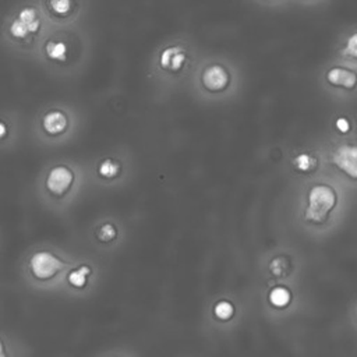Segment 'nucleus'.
<instances>
[{
    "label": "nucleus",
    "instance_id": "f257e3e1",
    "mask_svg": "<svg viewBox=\"0 0 357 357\" xmlns=\"http://www.w3.org/2000/svg\"><path fill=\"white\" fill-rule=\"evenodd\" d=\"M337 202L336 191L325 184L318 183L314 184L307 194V208L304 216L308 222L322 223L326 220L328 215L333 211Z\"/></svg>",
    "mask_w": 357,
    "mask_h": 357
},
{
    "label": "nucleus",
    "instance_id": "f03ea898",
    "mask_svg": "<svg viewBox=\"0 0 357 357\" xmlns=\"http://www.w3.org/2000/svg\"><path fill=\"white\" fill-rule=\"evenodd\" d=\"M67 262L50 250H38L31 254L28 259V272L38 283H46L53 280L61 271H64Z\"/></svg>",
    "mask_w": 357,
    "mask_h": 357
},
{
    "label": "nucleus",
    "instance_id": "7ed1b4c3",
    "mask_svg": "<svg viewBox=\"0 0 357 357\" xmlns=\"http://www.w3.org/2000/svg\"><path fill=\"white\" fill-rule=\"evenodd\" d=\"M45 191L53 198H63L75 184V173L67 165L53 166L45 177Z\"/></svg>",
    "mask_w": 357,
    "mask_h": 357
},
{
    "label": "nucleus",
    "instance_id": "20e7f679",
    "mask_svg": "<svg viewBox=\"0 0 357 357\" xmlns=\"http://www.w3.org/2000/svg\"><path fill=\"white\" fill-rule=\"evenodd\" d=\"M333 165L346 173L349 177L357 180V145H340L332 155Z\"/></svg>",
    "mask_w": 357,
    "mask_h": 357
},
{
    "label": "nucleus",
    "instance_id": "39448f33",
    "mask_svg": "<svg viewBox=\"0 0 357 357\" xmlns=\"http://www.w3.org/2000/svg\"><path fill=\"white\" fill-rule=\"evenodd\" d=\"M230 82V75L227 70L219 64L209 66L202 73V84L211 92L223 91Z\"/></svg>",
    "mask_w": 357,
    "mask_h": 357
},
{
    "label": "nucleus",
    "instance_id": "423d86ee",
    "mask_svg": "<svg viewBox=\"0 0 357 357\" xmlns=\"http://www.w3.org/2000/svg\"><path fill=\"white\" fill-rule=\"evenodd\" d=\"M187 60V53L181 46H169L160 53L159 64L167 71H180Z\"/></svg>",
    "mask_w": 357,
    "mask_h": 357
},
{
    "label": "nucleus",
    "instance_id": "0eeeda50",
    "mask_svg": "<svg viewBox=\"0 0 357 357\" xmlns=\"http://www.w3.org/2000/svg\"><path fill=\"white\" fill-rule=\"evenodd\" d=\"M326 79L333 86H342L346 89H353L357 85V74L343 67H332L326 74Z\"/></svg>",
    "mask_w": 357,
    "mask_h": 357
},
{
    "label": "nucleus",
    "instance_id": "6e6552de",
    "mask_svg": "<svg viewBox=\"0 0 357 357\" xmlns=\"http://www.w3.org/2000/svg\"><path fill=\"white\" fill-rule=\"evenodd\" d=\"M67 126H68V119L60 110L47 112L42 119V127L49 135H59L64 132Z\"/></svg>",
    "mask_w": 357,
    "mask_h": 357
},
{
    "label": "nucleus",
    "instance_id": "1a4fd4ad",
    "mask_svg": "<svg viewBox=\"0 0 357 357\" xmlns=\"http://www.w3.org/2000/svg\"><path fill=\"white\" fill-rule=\"evenodd\" d=\"M91 275H92V268L88 264H79L68 271L66 279L71 287L81 290L86 287Z\"/></svg>",
    "mask_w": 357,
    "mask_h": 357
},
{
    "label": "nucleus",
    "instance_id": "9d476101",
    "mask_svg": "<svg viewBox=\"0 0 357 357\" xmlns=\"http://www.w3.org/2000/svg\"><path fill=\"white\" fill-rule=\"evenodd\" d=\"M291 301V293L284 286H276L269 291V303L276 308H284Z\"/></svg>",
    "mask_w": 357,
    "mask_h": 357
},
{
    "label": "nucleus",
    "instance_id": "9b49d317",
    "mask_svg": "<svg viewBox=\"0 0 357 357\" xmlns=\"http://www.w3.org/2000/svg\"><path fill=\"white\" fill-rule=\"evenodd\" d=\"M18 20L22 21L28 26L29 33H36L39 26H40V21L36 15V10L32 8V7H24L18 13Z\"/></svg>",
    "mask_w": 357,
    "mask_h": 357
},
{
    "label": "nucleus",
    "instance_id": "f8f14e48",
    "mask_svg": "<svg viewBox=\"0 0 357 357\" xmlns=\"http://www.w3.org/2000/svg\"><path fill=\"white\" fill-rule=\"evenodd\" d=\"M120 170H121V166L119 162L113 160V159H105L99 163L98 166V173L100 177L106 178V180H110V178H114L120 174Z\"/></svg>",
    "mask_w": 357,
    "mask_h": 357
},
{
    "label": "nucleus",
    "instance_id": "ddd939ff",
    "mask_svg": "<svg viewBox=\"0 0 357 357\" xmlns=\"http://www.w3.org/2000/svg\"><path fill=\"white\" fill-rule=\"evenodd\" d=\"M46 54L49 59L52 60H59V61H64L66 56H67V45L64 42L60 40H50L46 45Z\"/></svg>",
    "mask_w": 357,
    "mask_h": 357
},
{
    "label": "nucleus",
    "instance_id": "4468645a",
    "mask_svg": "<svg viewBox=\"0 0 357 357\" xmlns=\"http://www.w3.org/2000/svg\"><path fill=\"white\" fill-rule=\"evenodd\" d=\"M119 234L117 227L112 222H105L96 229V237L102 243H110L113 241Z\"/></svg>",
    "mask_w": 357,
    "mask_h": 357
},
{
    "label": "nucleus",
    "instance_id": "2eb2a0df",
    "mask_svg": "<svg viewBox=\"0 0 357 357\" xmlns=\"http://www.w3.org/2000/svg\"><path fill=\"white\" fill-rule=\"evenodd\" d=\"M213 314L220 321H227L234 315V305L227 300H220L213 307Z\"/></svg>",
    "mask_w": 357,
    "mask_h": 357
},
{
    "label": "nucleus",
    "instance_id": "dca6fc26",
    "mask_svg": "<svg viewBox=\"0 0 357 357\" xmlns=\"http://www.w3.org/2000/svg\"><path fill=\"white\" fill-rule=\"evenodd\" d=\"M293 163L300 172H311L317 166V159L310 153H300L294 158Z\"/></svg>",
    "mask_w": 357,
    "mask_h": 357
},
{
    "label": "nucleus",
    "instance_id": "f3484780",
    "mask_svg": "<svg viewBox=\"0 0 357 357\" xmlns=\"http://www.w3.org/2000/svg\"><path fill=\"white\" fill-rule=\"evenodd\" d=\"M10 33L14 38H17V39H24V38H26L29 35V29H28V26L22 21H20L17 18L10 25Z\"/></svg>",
    "mask_w": 357,
    "mask_h": 357
},
{
    "label": "nucleus",
    "instance_id": "a211bd4d",
    "mask_svg": "<svg viewBox=\"0 0 357 357\" xmlns=\"http://www.w3.org/2000/svg\"><path fill=\"white\" fill-rule=\"evenodd\" d=\"M73 0H49V6L53 13L59 15H64L70 11Z\"/></svg>",
    "mask_w": 357,
    "mask_h": 357
},
{
    "label": "nucleus",
    "instance_id": "6ab92c4d",
    "mask_svg": "<svg viewBox=\"0 0 357 357\" xmlns=\"http://www.w3.org/2000/svg\"><path fill=\"white\" fill-rule=\"evenodd\" d=\"M343 54L347 57H353L357 59V32L353 33L351 36H349L344 49H343Z\"/></svg>",
    "mask_w": 357,
    "mask_h": 357
},
{
    "label": "nucleus",
    "instance_id": "aec40b11",
    "mask_svg": "<svg viewBox=\"0 0 357 357\" xmlns=\"http://www.w3.org/2000/svg\"><path fill=\"white\" fill-rule=\"evenodd\" d=\"M335 126H336L337 131H340L342 134L349 132V131H350V128H351V124H350L349 119H346V117H339V119H336Z\"/></svg>",
    "mask_w": 357,
    "mask_h": 357
},
{
    "label": "nucleus",
    "instance_id": "412c9836",
    "mask_svg": "<svg viewBox=\"0 0 357 357\" xmlns=\"http://www.w3.org/2000/svg\"><path fill=\"white\" fill-rule=\"evenodd\" d=\"M7 132H8V128H7V126H6L3 121H0V139L6 138Z\"/></svg>",
    "mask_w": 357,
    "mask_h": 357
},
{
    "label": "nucleus",
    "instance_id": "4be33fe9",
    "mask_svg": "<svg viewBox=\"0 0 357 357\" xmlns=\"http://www.w3.org/2000/svg\"><path fill=\"white\" fill-rule=\"evenodd\" d=\"M0 357H8V353H7V347L3 342V339L0 337Z\"/></svg>",
    "mask_w": 357,
    "mask_h": 357
},
{
    "label": "nucleus",
    "instance_id": "5701e85b",
    "mask_svg": "<svg viewBox=\"0 0 357 357\" xmlns=\"http://www.w3.org/2000/svg\"><path fill=\"white\" fill-rule=\"evenodd\" d=\"M356 314H357V308H356Z\"/></svg>",
    "mask_w": 357,
    "mask_h": 357
}]
</instances>
